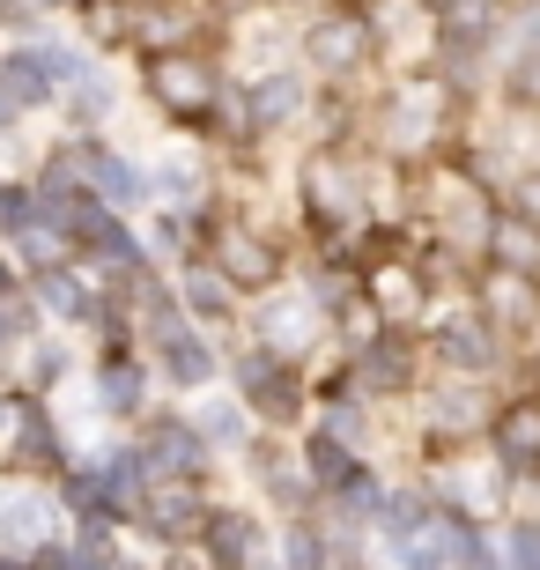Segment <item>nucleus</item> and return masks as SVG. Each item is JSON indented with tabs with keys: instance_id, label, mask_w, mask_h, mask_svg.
Returning a JSON list of instances; mask_svg holds the SVG:
<instances>
[{
	"instance_id": "f257e3e1",
	"label": "nucleus",
	"mask_w": 540,
	"mask_h": 570,
	"mask_svg": "<svg viewBox=\"0 0 540 570\" xmlns=\"http://www.w3.org/2000/svg\"><path fill=\"white\" fill-rule=\"evenodd\" d=\"M229 393L259 415V430H304L312 423V379H304V363L274 356L259 341H245L237 356H229Z\"/></svg>"
},
{
	"instance_id": "f03ea898",
	"label": "nucleus",
	"mask_w": 540,
	"mask_h": 570,
	"mask_svg": "<svg viewBox=\"0 0 540 570\" xmlns=\"http://www.w3.org/2000/svg\"><path fill=\"white\" fill-rule=\"evenodd\" d=\"M497 393H489V379H422V438L436 444V452H474L481 438H489V423H497Z\"/></svg>"
},
{
	"instance_id": "7ed1b4c3",
	"label": "nucleus",
	"mask_w": 540,
	"mask_h": 570,
	"mask_svg": "<svg viewBox=\"0 0 540 570\" xmlns=\"http://www.w3.org/2000/svg\"><path fill=\"white\" fill-rule=\"evenodd\" d=\"M82 393H89V415L97 423H119V430H141L156 415V371H148L134 348H111L82 371Z\"/></svg>"
},
{
	"instance_id": "20e7f679",
	"label": "nucleus",
	"mask_w": 540,
	"mask_h": 570,
	"mask_svg": "<svg viewBox=\"0 0 540 570\" xmlns=\"http://www.w3.org/2000/svg\"><path fill=\"white\" fill-rule=\"evenodd\" d=\"M326 334H333V318L318 312L296 282H282V289H267V296H252V341H259V348H274V356L304 363V356H318V348H326Z\"/></svg>"
},
{
	"instance_id": "39448f33",
	"label": "nucleus",
	"mask_w": 540,
	"mask_h": 570,
	"mask_svg": "<svg viewBox=\"0 0 540 570\" xmlns=\"http://www.w3.org/2000/svg\"><path fill=\"white\" fill-rule=\"evenodd\" d=\"M208 511H215L208 489H193V482H156V489L141 497V511H134V527H126V533H134L148 556H178V549H193V541H200Z\"/></svg>"
},
{
	"instance_id": "423d86ee",
	"label": "nucleus",
	"mask_w": 540,
	"mask_h": 570,
	"mask_svg": "<svg viewBox=\"0 0 540 570\" xmlns=\"http://www.w3.org/2000/svg\"><path fill=\"white\" fill-rule=\"evenodd\" d=\"M503 356H511V341H503L474 304H452V312L430 318V363L444 379H489Z\"/></svg>"
},
{
	"instance_id": "0eeeda50",
	"label": "nucleus",
	"mask_w": 540,
	"mask_h": 570,
	"mask_svg": "<svg viewBox=\"0 0 540 570\" xmlns=\"http://www.w3.org/2000/svg\"><path fill=\"white\" fill-rule=\"evenodd\" d=\"M193 556H200L208 570H267L274 519H267V511H252V504H223V497H215V511H208V527H200V541H193Z\"/></svg>"
},
{
	"instance_id": "6e6552de",
	"label": "nucleus",
	"mask_w": 540,
	"mask_h": 570,
	"mask_svg": "<svg viewBox=\"0 0 540 570\" xmlns=\"http://www.w3.org/2000/svg\"><path fill=\"white\" fill-rule=\"evenodd\" d=\"M148 97H156V111L164 119H178V127H200L215 111V97H223V75H215L200 52H156L148 60Z\"/></svg>"
},
{
	"instance_id": "1a4fd4ad",
	"label": "nucleus",
	"mask_w": 540,
	"mask_h": 570,
	"mask_svg": "<svg viewBox=\"0 0 540 570\" xmlns=\"http://www.w3.org/2000/svg\"><path fill=\"white\" fill-rule=\"evenodd\" d=\"M67 533V511L52 497V482H22L0 474V556H38L45 541Z\"/></svg>"
},
{
	"instance_id": "9d476101",
	"label": "nucleus",
	"mask_w": 540,
	"mask_h": 570,
	"mask_svg": "<svg viewBox=\"0 0 540 570\" xmlns=\"http://www.w3.org/2000/svg\"><path fill=\"white\" fill-rule=\"evenodd\" d=\"M141 460H148V474L156 482H193V489H208V474H215V452H208V438L193 430V415H148L141 423Z\"/></svg>"
},
{
	"instance_id": "9b49d317",
	"label": "nucleus",
	"mask_w": 540,
	"mask_h": 570,
	"mask_svg": "<svg viewBox=\"0 0 540 570\" xmlns=\"http://www.w3.org/2000/svg\"><path fill=\"white\" fill-rule=\"evenodd\" d=\"M481 452L511 474V489L540 482V393H511V401L497 407L489 438H481Z\"/></svg>"
},
{
	"instance_id": "f8f14e48",
	"label": "nucleus",
	"mask_w": 540,
	"mask_h": 570,
	"mask_svg": "<svg viewBox=\"0 0 540 570\" xmlns=\"http://www.w3.org/2000/svg\"><path fill=\"white\" fill-rule=\"evenodd\" d=\"M245 111H252V134H259V141L296 127V119L312 111V75H304V67H259L245 82Z\"/></svg>"
},
{
	"instance_id": "ddd939ff",
	"label": "nucleus",
	"mask_w": 540,
	"mask_h": 570,
	"mask_svg": "<svg viewBox=\"0 0 540 570\" xmlns=\"http://www.w3.org/2000/svg\"><path fill=\"white\" fill-rule=\"evenodd\" d=\"M363 60H371V22L363 16H318L304 30V67L326 75V82H348Z\"/></svg>"
},
{
	"instance_id": "4468645a",
	"label": "nucleus",
	"mask_w": 540,
	"mask_h": 570,
	"mask_svg": "<svg viewBox=\"0 0 540 570\" xmlns=\"http://www.w3.org/2000/svg\"><path fill=\"white\" fill-rule=\"evenodd\" d=\"M193 430L208 438L215 460H245L252 444L267 438V430H259V415H252V407L237 401L229 385H215V393H200V401H193Z\"/></svg>"
},
{
	"instance_id": "2eb2a0df",
	"label": "nucleus",
	"mask_w": 540,
	"mask_h": 570,
	"mask_svg": "<svg viewBox=\"0 0 540 570\" xmlns=\"http://www.w3.org/2000/svg\"><path fill=\"white\" fill-rule=\"evenodd\" d=\"M148 186H156V208H170V215H208V200H215L200 148H164L148 164Z\"/></svg>"
},
{
	"instance_id": "dca6fc26",
	"label": "nucleus",
	"mask_w": 540,
	"mask_h": 570,
	"mask_svg": "<svg viewBox=\"0 0 540 570\" xmlns=\"http://www.w3.org/2000/svg\"><path fill=\"white\" fill-rule=\"evenodd\" d=\"M89 193H97L111 215H126V223L156 208L148 164H134V156H126V148H111V141H97V164H89Z\"/></svg>"
},
{
	"instance_id": "f3484780",
	"label": "nucleus",
	"mask_w": 540,
	"mask_h": 570,
	"mask_svg": "<svg viewBox=\"0 0 540 570\" xmlns=\"http://www.w3.org/2000/svg\"><path fill=\"white\" fill-rule=\"evenodd\" d=\"M170 289H178L186 318H193V326H208V334H215V326H229V318H237V304H245V296L223 282V267H208V259H186Z\"/></svg>"
},
{
	"instance_id": "a211bd4d",
	"label": "nucleus",
	"mask_w": 540,
	"mask_h": 570,
	"mask_svg": "<svg viewBox=\"0 0 540 570\" xmlns=\"http://www.w3.org/2000/svg\"><path fill=\"white\" fill-rule=\"evenodd\" d=\"M22 393H38V401H52V393H67L75 385V371H82V356H75V341L60 334V326H45L30 348H22Z\"/></svg>"
},
{
	"instance_id": "6ab92c4d",
	"label": "nucleus",
	"mask_w": 540,
	"mask_h": 570,
	"mask_svg": "<svg viewBox=\"0 0 540 570\" xmlns=\"http://www.w3.org/2000/svg\"><path fill=\"white\" fill-rule=\"evenodd\" d=\"M267 570H333V533L326 519H274V556Z\"/></svg>"
},
{
	"instance_id": "aec40b11",
	"label": "nucleus",
	"mask_w": 540,
	"mask_h": 570,
	"mask_svg": "<svg viewBox=\"0 0 540 570\" xmlns=\"http://www.w3.org/2000/svg\"><path fill=\"white\" fill-rule=\"evenodd\" d=\"M60 111H67V119H75V134H97V127H105V119H111V111H119V82H111L105 67L89 60L82 75H75V82L60 89Z\"/></svg>"
},
{
	"instance_id": "412c9836",
	"label": "nucleus",
	"mask_w": 540,
	"mask_h": 570,
	"mask_svg": "<svg viewBox=\"0 0 540 570\" xmlns=\"http://www.w3.org/2000/svg\"><path fill=\"white\" fill-rule=\"evenodd\" d=\"M296 460H304V474H312V489H318V504H326L333 489H341L355 466H363V452H348L341 438H326V430L304 423V438H296Z\"/></svg>"
},
{
	"instance_id": "4be33fe9",
	"label": "nucleus",
	"mask_w": 540,
	"mask_h": 570,
	"mask_svg": "<svg viewBox=\"0 0 540 570\" xmlns=\"http://www.w3.org/2000/svg\"><path fill=\"white\" fill-rule=\"evenodd\" d=\"M38 334H45V318H38V304H30V289H8L0 296V363L22 356Z\"/></svg>"
},
{
	"instance_id": "5701e85b",
	"label": "nucleus",
	"mask_w": 540,
	"mask_h": 570,
	"mask_svg": "<svg viewBox=\"0 0 540 570\" xmlns=\"http://www.w3.org/2000/svg\"><path fill=\"white\" fill-rule=\"evenodd\" d=\"M497 541H503V570H540V511H503Z\"/></svg>"
},
{
	"instance_id": "b1692460",
	"label": "nucleus",
	"mask_w": 540,
	"mask_h": 570,
	"mask_svg": "<svg viewBox=\"0 0 540 570\" xmlns=\"http://www.w3.org/2000/svg\"><path fill=\"white\" fill-rule=\"evenodd\" d=\"M30 415H38V393H22V385H0V452L30 430Z\"/></svg>"
},
{
	"instance_id": "393cba45",
	"label": "nucleus",
	"mask_w": 540,
	"mask_h": 570,
	"mask_svg": "<svg viewBox=\"0 0 540 570\" xmlns=\"http://www.w3.org/2000/svg\"><path fill=\"white\" fill-rule=\"evenodd\" d=\"M503 208L519 215V223H533V230H540V164H526L519 178L503 186Z\"/></svg>"
},
{
	"instance_id": "a878e982",
	"label": "nucleus",
	"mask_w": 540,
	"mask_h": 570,
	"mask_svg": "<svg viewBox=\"0 0 540 570\" xmlns=\"http://www.w3.org/2000/svg\"><path fill=\"white\" fill-rule=\"evenodd\" d=\"M30 570H75V541H67V533H60V541H45V549L30 556Z\"/></svg>"
},
{
	"instance_id": "bb28decb",
	"label": "nucleus",
	"mask_w": 540,
	"mask_h": 570,
	"mask_svg": "<svg viewBox=\"0 0 540 570\" xmlns=\"http://www.w3.org/2000/svg\"><path fill=\"white\" fill-rule=\"evenodd\" d=\"M8 289H22V282H16V253L0 245V296H8Z\"/></svg>"
},
{
	"instance_id": "cd10ccee",
	"label": "nucleus",
	"mask_w": 540,
	"mask_h": 570,
	"mask_svg": "<svg viewBox=\"0 0 540 570\" xmlns=\"http://www.w3.org/2000/svg\"><path fill=\"white\" fill-rule=\"evenodd\" d=\"M0 570H30V556H0Z\"/></svg>"
},
{
	"instance_id": "c85d7f7f",
	"label": "nucleus",
	"mask_w": 540,
	"mask_h": 570,
	"mask_svg": "<svg viewBox=\"0 0 540 570\" xmlns=\"http://www.w3.org/2000/svg\"><path fill=\"white\" fill-rule=\"evenodd\" d=\"M38 8H75V0H38Z\"/></svg>"
},
{
	"instance_id": "c756f323",
	"label": "nucleus",
	"mask_w": 540,
	"mask_h": 570,
	"mask_svg": "<svg viewBox=\"0 0 540 570\" xmlns=\"http://www.w3.org/2000/svg\"><path fill=\"white\" fill-rule=\"evenodd\" d=\"M0 186H8V178H0Z\"/></svg>"
}]
</instances>
